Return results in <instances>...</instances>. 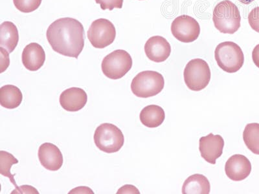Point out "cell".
Segmentation results:
<instances>
[{
    "instance_id": "cell-1",
    "label": "cell",
    "mask_w": 259,
    "mask_h": 194,
    "mask_svg": "<svg viewBox=\"0 0 259 194\" xmlns=\"http://www.w3.org/2000/svg\"><path fill=\"white\" fill-rule=\"evenodd\" d=\"M46 36L53 50L64 56L78 59L84 47V27L72 18L55 20L49 26Z\"/></svg>"
},
{
    "instance_id": "cell-2",
    "label": "cell",
    "mask_w": 259,
    "mask_h": 194,
    "mask_svg": "<svg viewBox=\"0 0 259 194\" xmlns=\"http://www.w3.org/2000/svg\"><path fill=\"white\" fill-rule=\"evenodd\" d=\"M214 27L222 33L234 34L240 27V11L230 0L219 2L215 6L212 15Z\"/></svg>"
},
{
    "instance_id": "cell-3",
    "label": "cell",
    "mask_w": 259,
    "mask_h": 194,
    "mask_svg": "<svg viewBox=\"0 0 259 194\" xmlns=\"http://www.w3.org/2000/svg\"><path fill=\"white\" fill-rule=\"evenodd\" d=\"M214 58L219 68L229 73L237 72L244 62L242 48L233 41H224L217 45Z\"/></svg>"
},
{
    "instance_id": "cell-4",
    "label": "cell",
    "mask_w": 259,
    "mask_h": 194,
    "mask_svg": "<svg viewBox=\"0 0 259 194\" xmlns=\"http://www.w3.org/2000/svg\"><path fill=\"white\" fill-rule=\"evenodd\" d=\"M165 85L161 74L153 71H145L134 78L131 89L136 96L147 99L160 93Z\"/></svg>"
},
{
    "instance_id": "cell-5",
    "label": "cell",
    "mask_w": 259,
    "mask_h": 194,
    "mask_svg": "<svg viewBox=\"0 0 259 194\" xmlns=\"http://www.w3.org/2000/svg\"><path fill=\"white\" fill-rule=\"evenodd\" d=\"M94 142L101 151L108 154L115 153L123 147L124 135L114 124H102L95 131Z\"/></svg>"
},
{
    "instance_id": "cell-6",
    "label": "cell",
    "mask_w": 259,
    "mask_h": 194,
    "mask_svg": "<svg viewBox=\"0 0 259 194\" xmlns=\"http://www.w3.org/2000/svg\"><path fill=\"white\" fill-rule=\"evenodd\" d=\"M185 83L192 91H201L209 84L211 77L209 65L201 59L191 60L184 69Z\"/></svg>"
},
{
    "instance_id": "cell-7",
    "label": "cell",
    "mask_w": 259,
    "mask_h": 194,
    "mask_svg": "<svg viewBox=\"0 0 259 194\" xmlns=\"http://www.w3.org/2000/svg\"><path fill=\"white\" fill-rule=\"evenodd\" d=\"M133 67V59L126 51L115 50L104 58L102 71L106 77L117 80L124 77Z\"/></svg>"
},
{
    "instance_id": "cell-8",
    "label": "cell",
    "mask_w": 259,
    "mask_h": 194,
    "mask_svg": "<svg viewBox=\"0 0 259 194\" xmlns=\"http://www.w3.org/2000/svg\"><path fill=\"white\" fill-rule=\"evenodd\" d=\"M116 30L110 21L99 18L92 22L88 31V38L95 48H103L114 41Z\"/></svg>"
},
{
    "instance_id": "cell-9",
    "label": "cell",
    "mask_w": 259,
    "mask_h": 194,
    "mask_svg": "<svg viewBox=\"0 0 259 194\" xmlns=\"http://www.w3.org/2000/svg\"><path fill=\"white\" fill-rule=\"evenodd\" d=\"M171 32L178 40L191 43L197 40L200 33V26L197 21L191 16L182 15L173 21Z\"/></svg>"
},
{
    "instance_id": "cell-10",
    "label": "cell",
    "mask_w": 259,
    "mask_h": 194,
    "mask_svg": "<svg viewBox=\"0 0 259 194\" xmlns=\"http://www.w3.org/2000/svg\"><path fill=\"white\" fill-rule=\"evenodd\" d=\"M224 147V140L221 135L210 133L200 138L199 150L201 156L212 165H215L217 159L223 155Z\"/></svg>"
},
{
    "instance_id": "cell-11",
    "label": "cell",
    "mask_w": 259,
    "mask_h": 194,
    "mask_svg": "<svg viewBox=\"0 0 259 194\" xmlns=\"http://www.w3.org/2000/svg\"><path fill=\"white\" fill-rule=\"evenodd\" d=\"M225 172L227 176L232 181H241L250 175L251 164L246 157L234 155L227 161Z\"/></svg>"
},
{
    "instance_id": "cell-12",
    "label": "cell",
    "mask_w": 259,
    "mask_h": 194,
    "mask_svg": "<svg viewBox=\"0 0 259 194\" xmlns=\"http://www.w3.org/2000/svg\"><path fill=\"white\" fill-rule=\"evenodd\" d=\"M145 52L150 61L160 63L170 57L171 46L163 37L152 36L145 43Z\"/></svg>"
},
{
    "instance_id": "cell-13",
    "label": "cell",
    "mask_w": 259,
    "mask_h": 194,
    "mask_svg": "<svg viewBox=\"0 0 259 194\" xmlns=\"http://www.w3.org/2000/svg\"><path fill=\"white\" fill-rule=\"evenodd\" d=\"M38 159L41 166L53 172L61 169L63 165V156L61 150L52 143L46 142L40 146Z\"/></svg>"
},
{
    "instance_id": "cell-14",
    "label": "cell",
    "mask_w": 259,
    "mask_h": 194,
    "mask_svg": "<svg viewBox=\"0 0 259 194\" xmlns=\"http://www.w3.org/2000/svg\"><path fill=\"white\" fill-rule=\"evenodd\" d=\"M60 104L65 110L75 112L82 110L87 105V93L79 87H71L63 92L60 96Z\"/></svg>"
},
{
    "instance_id": "cell-15",
    "label": "cell",
    "mask_w": 259,
    "mask_h": 194,
    "mask_svg": "<svg viewBox=\"0 0 259 194\" xmlns=\"http://www.w3.org/2000/svg\"><path fill=\"white\" fill-rule=\"evenodd\" d=\"M45 61V50L38 43H29L23 51L22 63L29 71H38L44 66Z\"/></svg>"
},
{
    "instance_id": "cell-16",
    "label": "cell",
    "mask_w": 259,
    "mask_h": 194,
    "mask_svg": "<svg viewBox=\"0 0 259 194\" xmlns=\"http://www.w3.org/2000/svg\"><path fill=\"white\" fill-rule=\"evenodd\" d=\"M19 41L17 27L11 22H4L1 24L0 47L11 53L15 50Z\"/></svg>"
},
{
    "instance_id": "cell-17",
    "label": "cell",
    "mask_w": 259,
    "mask_h": 194,
    "mask_svg": "<svg viewBox=\"0 0 259 194\" xmlns=\"http://www.w3.org/2000/svg\"><path fill=\"white\" fill-rule=\"evenodd\" d=\"M140 121L148 128H154L161 126L165 121V113L163 108L157 105H149L143 108L140 113Z\"/></svg>"
},
{
    "instance_id": "cell-18",
    "label": "cell",
    "mask_w": 259,
    "mask_h": 194,
    "mask_svg": "<svg viewBox=\"0 0 259 194\" xmlns=\"http://www.w3.org/2000/svg\"><path fill=\"white\" fill-rule=\"evenodd\" d=\"M210 191L209 180L202 174H194L187 178L182 187L184 194H209Z\"/></svg>"
},
{
    "instance_id": "cell-19",
    "label": "cell",
    "mask_w": 259,
    "mask_h": 194,
    "mask_svg": "<svg viewBox=\"0 0 259 194\" xmlns=\"http://www.w3.org/2000/svg\"><path fill=\"white\" fill-rule=\"evenodd\" d=\"M23 100V94L18 87L13 85H6L0 89V104L6 109H16L20 106Z\"/></svg>"
},
{
    "instance_id": "cell-20",
    "label": "cell",
    "mask_w": 259,
    "mask_h": 194,
    "mask_svg": "<svg viewBox=\"0 0 259 194\" xmlns=\"http://www.w3.org/2000/svg\"><path fill=\"white\" fill-rule=\"evenodd\" d=\"M243 139L247 149L253 154L259 155V124H247L243 132Z\"/></svg>"
},
{
    "instance_id": "cell-21",
    "label": "cell",
    "mask_w": 259,
    "mask_h": 194,
    "mask_svg": "<svg viewBox=\"0 0 259 194\" xmlns=\"http://www.w3.org/2000/svg\"><path fill=\"white\" fill-rule=\"evenodd\" d=\"M19 163L17 159L13 156V154L9 153L8 152L0 151V174L5 177L9 178L11 182L15 186V188H18L16 184L15 178V175L11 174V168L15 164Z\"/></svg>"
},
{
    "instance_id": "cell-22",
    "label": "cell",
    "mask_w": 259,
    "mask_h": 194,
    "mask_svg": "<svg viewBox=\"0 0 259 194\" xmlns=\"http://www.w3.org/2000/svg\"><path fill=\"white\" fill-rule=\"evenodd\" d=\"M42 0H13L16 8L21 12L29 13L40 7Z\"/></svg>"
},
{
    "instance_id": "cell-23",
    "label": "cell",
    "mask_w": 259,
    "mask_h": 194,
    "mask_svg": "<svg viewBox=\"0 0 259 194\" xmlns=\"http://www.w3.org/2000/svg\"><path fill=\"white\" fill-rule=\"evenodd\" d=\"M96 3L100 5L101 8L105 11H112L115 8L121 9L123 0H96Z\"/></svg>"
},
{
    "instance_id": "cell-24",
    "label": "cell",
    "mask_w": 259,
    "mask_h": 194,
    "mask_svg": "<svg viewBox=\"0 0 259 194\" xmlns=\"http://www.w3.org/2000/svg\"><path fill=\"white\" fill-rule=\"evenodd\" d=\"M248 22L251 28L259 33V7L252 9L249 13Z\"/></svg>"
},
{
    "instance_id": "cell-25",
    "label": "cell",
    "mask_w": 259,
    "mask_h": 194,
    "mask_svg": "<svg viewBox=\"0 0 259 194\" xmlns=\"http://www.w3.org/2000/svg\"><path fill=\"white\" fill-rule=\"evenodd\" d=\"M12 193H37L39 192L33 187L29 185H23L21 187H18L15 190L13 191Z\"/></svg>"
},
{
    "instance_id": "cell-26",
    "label": "cell",
    "mask_w": 259,
    "mask_h": 194,
    "mask_svg": "<svg viewBox=\"0 0 259 194\" xmlns=\"http://www.w3.org/2000/svg\"><path fill=\"white\" fill-rule=\"evenodd\" d=\"M117 194H124V193H135L140 194V191L138 190V188H136L135 186L133 185H130V184H126L122 186L121 188L118 190Z\"/></svg>"
},
{
    "instance_id": "cell-27",
    "label": "cell",
    "mask_w": 259,
    "mask_h": 194,
    "mask_svg": "<svg viewBox=\"0 0 259 194\" xmlns=\"http://www.w3.org/2000/svg\"><path fill=\"white\" fill-rule=\"evenodd\" d=\"M69 193H94L91 189L85 186H80L71 190Z\"/></svg>"
},
{
    "instance_id": "cell-28",
    "label": "cell",
    "mask_w": 259,
    "mask_h": 194,
    "mask_svg": "<svg viewBox=\"0 0 259 194\" xmlns=\"http://www.w3.org/2000/svg\"><path fill=\"white\" fill-rule=\"evenodd\" d=\"M252 59L255 66L259 68V44L255 46L252 52Z\"/></svg>"
},
{
    "instance_id": "cell-29",
    "label": "cell",
    "mask_w": 259,
    "mask_h": 194,
    "mask_svg": "<svg viewBox=\"0 0 259 194\" xmlns=\"http://www.w3.org/2000/svg\"><path fill=\"white\" fill-rule=\"evenodd\" d=\"M239 1L242 4L248 5L252 3L253 1H255V0H239Z\"/></svg>"
}]
</instances>
